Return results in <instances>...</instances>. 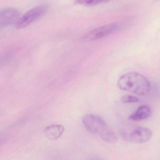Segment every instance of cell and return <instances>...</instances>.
Returning a JSON list of instances; mask_svg holds the SVG:
<instances>
[{"mask_svg":"<svg viewBox=\"0 0 160 160\" xmlns=\"http://www.w3.org/2000/svg\"><path fill=\"white\" fill-rule=\"evenodd\" d=\"M118 86L121 90L139 96H145L150 89V83L145 76L137 72L126 73L118 81Z\"/></svg>","mask_w":160,"mask_h":160,"instance_id":"6da1fadb","label":"cell"},{"mask_svg":"<svg viewBox=\"0 0 160 160\" xmlns=\"http://www.w3.org/2000/svg\"><path fill=\"white\" fill-rule=\"evenodd\" d=\"M82 122L88 131L98 134L105 142L114 143L118 141L116 134L99 116L91 114L86 115L83 118Z\"/></svg>","mask_w":160,"mask_h":160,"instance_id":"7a4b0ae2","label":"cell"},{"mask_svg":"<svg viewBox=\"0 0 160 160\" xmlns=\"http://www.w3.org/2000/svg\"><path fill=\"white\" fill-rule=\"evenodd\" d=\"M132 24L131 21H123L100 26L85 35L83 40L89 41L101 39L114 33L128 29Z\"/></svg>","mask_w":160,"mask_h":160,"instance_id":"3957f363","label":"cell"},{"mask_svg":"<svg viewBox=\"0 0 160 160\" xmlns=\"http://www.w3.org/2000/svg\"><path fill=\"white\" fill-rule=\"evenodd\" d=\"M48 9V6L47 5L43 4L38 6L30 9L21 17L15 24L16 29H23L30 25L45 15Z\"/></svg>","mask_w":160,"mask_h":160,"instance_id":"277c9868","label":"cell"},{"mask_svg":"<svg viewBox=\"0 0 160 160\" xmlns=\"http://www.w3.org/2000/svg\"><path fill=\"white\" fill-rule=\"evenodd\" d=\"M153 135L149 129L143 127H137L130 132L124 134L126 141L135 143H143L148 142Z\"/></svg>","mask_w":160,"mask_h":160,"instance_id":"5b68a950","label":"cell"},{"mask_svg":"<svg viewBox=\"0 0 160 160\" xmlns=\"http://www.w3.org/2000/svg\"><path fill=\"white\" fill-rule=\"evenodd\" d=\"M21 17L20 12L18 9L12 8H4L0 10V26L15 25Z\"/></svg>","mask_w":160,"mask_h":160,"instance_id":"8992f818","label":"cell"},{"mask_svg":"<svg viewBox=\"0 0 160 160\" xmlns=\"http://www.w3.org/2000/svg\"><path fill=\"white\" fill-rule=\"evenodd\" d=\"M64 131V128L62 125H53L48 126L45 130V134L48 139L52 141L59 139Z\"/></svg>","mask_w":160,"mask_h":160,"instance_id":"52a82bcc","label":"cell"},{"mask_svg":"<svg viewBox=\"0 0 160 160\" xmlns=\"http://www.w3.org/2000/svg\"><path fill=\"white\" fill-rule=\"evenodd\" d=\"M151 113V109L149 106L142 105L138 108L136 112L130 116L129 118L133 121H141L149 117Z\"/></svg>","mask_w":160,"mask_h":160,"instance_id":"ba28073f","label":"cell"},{"mask_svg":"<svg viewBox=\"0 0 160 160\" xmlns=\"http://www.w3.org/2000/svg\"><path fill=\"white\" fill-rule=\"evenodd\" d=\"M110 0H76L78 3L86 6H93L108 2Z\"/></svg>","mask_w":160,"mask_h":160,"instance_id":"9c48e42d","label":"cell"},{"mask_svg":"<svg viewBox=\"0 0 160 160\" xmlns=\"http://www.w3.org/2000/svg\"><path fill=\"white\" fill-rule=\"evenodd\" d=\"M121 100L125 103H136L139 101L138 98L133 96H124L121 98Z\"/></svg>","mask_w":160,"mask_h":160,"instance_id":"30bf717a","label":"cell"}]
</instances>
